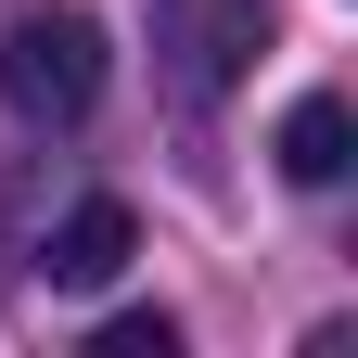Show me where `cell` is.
<instances>
[{"label":"cell","mask_w":358,"mask_h":358,"mask_svg":"<svg viewBox=\"0 0 358 358\" xmlns=\"http://www.w3.org/2000/svg\"><path fill=\"white\" fill-rule=\"evenodd\" d=\"M0 103L26 128H77L103 103V26L77 13V0H38V13L0 26Z\"/></svg>","instance_id":"1"},{"label":"cell","mask_w":358,"mask_h":358,"mask_svg":"<svg viewBox=\"0 0 358 358\" xmlns=\"http://www.w3.org/2000/svg\"><path fill=\"white\" fill-rule=\"evenodd\" d=\"M268 52V0H154V64L179 103H217Z\"/></svg>","instance_id":"2"},{"label":"cell","mask_w":358,"mask_h":358,"mask_svg":"<svg viewBox=\"0 0 358 358\" xmlns=\"http://www.w3.org/2000/svg\"><path fill=\"white\" fill-rule=\"evenodd\" d=\"M128 256H141V217H128L115 192H90V205H64L52 231H38V282H64V294H90V282H115Z\"/></svg>","instance_id":"3"},{"label":"cell","mask_w":358,"mask_h":358,"mask_svg":"<svg viewBox=\"0 0 358 358\" xmlns=\"http://www.w3.org/2000/svg\"><path fill=\"white\" fill-rule=\"evenodd\" d=\"M268 154H282V179H294V192H333V179L358 166V128H345V103H333V90H307V103L282 115V141H268Z\"/></svg>","instance_id":"4"},{"label":"cell","mask_w":358,"mask_h":358,"mask_svg":"<svg viewBox=\"0 0 358 358\" xmlns=\"http://www.w3.org/2000/svg\"><path fill=\"white\" fill-rule=\"evenodd\" d=\"M179 345V320L166 307H128V320H103V358H166Z\"/></svg>","instance_id":"5"}]
</instances>
